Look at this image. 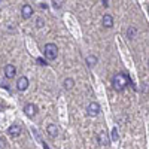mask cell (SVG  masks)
<instances>
[{
	"instance_id": "ffe728a7",
	"label": "cell",
	"mask_w": 149,
	"mask_h": 149,
	"mask_svg": "<svg viewBox=\"0 0 149 149\" xmlns=\"http://www.w3.org/2000/svg\"><path fill=\"white\" fill-rule=\"evenodd\" d=\"M102 3H103V6H106V8H107V6H109V0H103Z\"/></svg>"
},
{
	"instance_id": "ac0fdd59",
	"label": "cell",
	"mask_w": 149,
	"mask_h": 149,
	"mask_svg": "<svg viewBox=\"0 0 149 149\" xmlns=\"http://www.w3.org/2000/svg\"><path fill=\"white\" fill-rule=\"evenodd\" d=\"M37 63H39L40 66H45V64H48V63H45V60H43V58H37Z\"/></svg>"
},
{
	"instance_id": "7a4b0ae2",
	"label": "cell",
	"mask_w": 149,
	"mask_h": 149,
	"mask_svg": "<svg viewBox=\"0 0 149 149\" xmlns=\"http://www.w3.org/2000/svg\"><path fill=\"white\" fill-rule=\"evenodd\" d=\"M43 54L48 60H55L58 55V48L55 43H46L43 48Z\"/></svg>"
},
{
	"instance_id": "277c9868",
	"label": "cell",
	"mask_w": 149,
	"mask_h": 149,
	"mask_svg": "<svg viewBox=\"0 0 149 149\" xmlns=\"http://www.w3.org/2000/svg\"><path fill=\"white\" fill-rule=\"evenodd\" d=\"M97 140H98V145H102V146H109L110 143V139H109V134L106 131H100L97 134Z\"/></svg>"
},
{
	"instance_id": "8fae6325",
	"label": "cell",
	"mask_w": 149,
	"mask_h": 149,
	"mask_svg": "<svg viewBox=\"0 0 149 149\" xmlns=\"http://www.w3.org/2000/svg\"><path fill=\"white\" fill-rule=\"evenodd\" d=\"M46 131H48V134L51 136V137H57L58 136V128H57V125H54V124H49Z\"/></svg>"
},
{
	"instance_id": "d6986e66",
	"label": "cell",
	"mask_w": 149,
	"mask_h": 149,
	"mask_svg": "<svg viewBox=\"0 0 149 149\" xmlns=\"http://www.w3.org/2000/svg\"><path fill=\"white\" fill-rule=\"evenodd\" d=\"M43 26V21L42 19H37V27H42Z\"/></svg>"
},
{
	"instance_id": "603a6c76",
	"label": "cell",
	"mask_w": 149,
	"mask_h": 149,
	"mask_svg": "<svg viewBox=\"0 0 149 149\" xmlns=\"http://www.w3.org/2000/svg\"><path fill=\"white\" fill-rule=\"evenodd\" d=\"M148 10H149V8H148Z\"/></svg>"
},
{
	"instance_id": "2e32d148",
	"label": "cell",
	"mask_w": 149,
	"mask_h": 149,
	"mask_svg": "<svg viewBox=\"0 0 149 149\" xmlns=\"http://www.w3.org/2000/svg\"><path fill=\"white\" fill-rule=\"evenodd\" d=\"M52 6H54V9H60L63 6V2H52Z\"/></svg>"
},
{
	"instance_id": "44dd1931",
	"label": "cell",
	"mask_w": 149,
	"mask_h": 149,
	"mask_svg": "<svg viewBox=\"0 0 149 149\" xmlns=\"http://www.w3.org/2000/svg\"><path fill=\"white\" fill-rule=\"evenodd\" d=\"M40 8H42V9H46V8H48V5H46V3H42V5H40Z\"/></svg>"
},
{
	"instance_id": "9a60e30c",
	"label": "cell",
	"mask_w": 149,
	"mask_h": 149,
	"mask_svg": "<svg viewBox=\"0 0 149 149\" xmlns=\"http://www.w3.org/2000/svg\"><path fill=\"white\" fill-rule=\"evenodd\" d=\"M118 139H119V136H118V130H116V128H113V130H112V134H110V140H112V142H118Z\"/></svg>"
},
{
	"instance_id": "7c38bea8",
	"label": "cell",
	"mask_w": 149,
	"mask_h": 149,
	"mask_svg": "<svg viewBox=\"0 0 149 149\" xmlns=\"http://www.w3.org/2000/svg\"><path fill=\"white\" fill-rule=\"evenodd\" d=\"M85 61H86V64H88V67H93V66H95V63H97V57H95V55H88Z\"/></svg>"
},
{
	"instance_id": "30bf717a",
	"label": "cell",
	"mask_w": 149,
	"mask_h": 149,
	"mask_svg": "<svg viewBox=\"0 0 149 149\" xmlns=\"http://www.w3.org/2000/svg\"><path fill=\"white\" fill-rule=\"evenodd\" d=\"M103 27H106V29L113 27V17L109 15V14H106V15L103 17Z\"/></svg>"
},
{
	"instance_id": "5bb4252c",
	"label": "cell",
	"mask_w": 149,
	"mask_h": 149,
	"mask_svg": "<svg viewBox=\"0 0 149 149\" xmlns=\"http://www.w3.org/2000/svg\"><path fill=\"white\" fill-rule=\"evenodd\" d=\"M73 85H74V81H73L72 78H66V79H64V88H66V90H72Z\"/></svg>"
},
{
	"instance_id": "ba28073f",
	"label": "cell",
	"mask_w": 149,
	"mask_h": 149,
	"mask_svg": "<svg viewBox=\"0 0 149 149\" xmlns=\"http://www.w3.org/2000/svg\"><path fill=\"white\" fill-rule=\"evenodd\" d=\"M3 72H5V76H6L8 79H10V78H14V76H15L17 69H15V66H12V64H6L5 69H3Z\"/></svg>"
},
{
	"instance_id": "7402d4cb",
	"label": "cell",
	"mask_w": 149,
	"mask_h": 149,
	"mask_svg": "<svg viewBox=\"0 0 149 149\" xmlns=\"http://www.w3.org/2000/svg\"><path fill=\"white\" fill-rule=\"evenodd\" d=\"M148 66H149V60H148Z\"/></svg>"
},
{
	"instance_id": "52a82bcc",
	"label": "cell",
	"mask_w": 149,
	"mask_h": 149,
	"mask_svg": "<svg viewBox=\"0 0 149 149\" xmlns=\"http://www.w3.org/2000/svg\"><path fill=\"white\" fill-rule=\"evenodd\" d=\"M17 88H18V91H26L29 88V79L26 76H21L17 81Z\"/></svg>"
},
{
	"instance_id": "e0dca14e",
	"label": "cell",
	"mask_w": 149,
	"mask_h": 149,
	"mask_svg": "<svg viewBox=\"0 0 149 149\" xmlns=\"http://www.w3.org/2000/svg\"><path fill=\"white\" fill-rule=\"evenodd\" d=\"M5 148H6V142L3 137H0V149H5Z\"/></svg>"
},
{
	"instance_id": "3957f363",
	"label": "cell",
	"mask_w": 149,
	"mask_h": 149,
	"mask_svg": "<svg viewBox=\"0 0 149 149\" xmlns=\"http://www.w3.org/2000/svg\"><path fill=\"white\" fill-rule=\"evenodd\" d=\"M100 104H98L97 102H91L90 104H88V107H86V115L88 116H97L98 113H100Z\"/></svg>"
},
{
	"instance_id": "5b68a950",
	"label": "cell",
	"mask_w": 149,
	"mask_h": 149,
	"mask_svg": "<svg viewBox=\"0 0 149 149\" xmlns=\"http://www.w3.org/2000/svg\"><path fill=\"white\" fill-rule=\"evenodd\" d=\"M24 113H26L29 118H33L36 113H37V106L33 104V103H29L24 106Z\"/></svg>"
},
{
	"instance_id": "9c48e42d",
	"label": "cell",
	"mask_w": 149,
	"mask_h": 149,
	"mask_svg": "<svg viewBox=\"0 0 149 149\" xmlns=\"http://www.w3.org/2000/svg\"><path fill=\"white\" fill-rule=\"evenodd\" d=\"M8 134L12 136V137H18V136L21 134V127L17 125V124H14V125H10L9 130H8Z\"/></svg>"
},
{
	"instance_id": "8992f818",
	"label": "cell",
	"mask_w": 149,
	"mask_h": 149,
	"mask_svg": "<svg viewBox=\"0 0 149 149\" xmlns=\"http://www.w3.org/2000/svg\"><path fill=\"white\" fill-rule=\"evenodd\" d=\"M21 15H22L24 19H29V18L33 15V8H31V5H29V3L24 5V6L21 8Z\"/></svg>"
},
{
	"instance_id": "6da1fadb",
	"label": "cell",
	"mask_w": 149,
	"mask_h": 149,
	"mask_svg": "<svg viewBox=\"0 0 149 149\" xmlns=\"http://www.w3.org/2000/svg\"><path fill=\"white\" fill-rule=\"evenodd\" d=\"M128 84H130V76L128 74H125V73H116L115 76H113V79H112V86H113V90L115 91H124L128 86Z\"/></svg>"
},
{
	"instance_id": "4fadbf2b",
	"label": "cell",
	"mask_w": 149,
	"mask_h": 149,
	"mask_svg": "<svg viewBox=\"0 0 149 149\" xmlns=\"http://www.w3.org/2000/svg\"><path fill=\"white\" fill-rule=\"evenodd\" d=\"M136 33H137V30H136V27L130 26V27H128V30H127V37H128L130 40H133V39H134V36H136Z\"/></svg>"
}]
</instances>
